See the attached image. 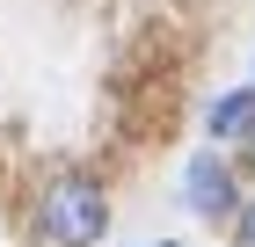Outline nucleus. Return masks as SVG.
Masks as SVG:
<instances>
[{"mask_svg":"<svg viewBox=\"0 0 255 247\" xmlns=\"http://www.w3.org/2000/svg\"><path fill=\"white\" fill-rule=\"evenodd\" d=\"M37 226H44V240H59V247H95L110 233V204H102V189L88 174H59L44 189V204H37Z\"/></svg>","mask_w":255,"mask_h":247,"instance_id":"nucleus-1","label":"nucleus"},{"mask_svg":"<svg viewBox=\"0 0 255 247\" xmlns=\"http://www.w3.org/2000/svg\"><path fill=\"white\" fill-rule=\"evenodd\" d=\"M182 196H190V211H204V218H226V211L241 204V196H234V174L219 167L212 153H197V160H190V174H182Z\"/></svg>","mask_w":255,"mask_h":247,"instance_id":"nucleus-2","label":"nucleus"},{"mask_svg":"<svg viewBox=\"0 0 255 247\" xmlns=\"http://www.w3.org/2000/svg\"><path fill=\"white\" fill-rule=\"evenodd\" d=\"M248 131H255V87L212 102V138H248Z\"/></svg>","mask_w":255,"mask_h":247,"instance_id":"nucleus-3","label":"nucleus"},{"mask_svg":"<svg viewBox=\"0 0 255 247\" xmlns=\"http://www.w3.org/2000/svg\"><path fill=\"white\" fill-rule=\"evenodd\" d=\"M234 233H241V247H255V204H241V218H234Z\"/></svg>","mask_w":255,"mask_h":247,"instance_id":"nucleus-4","label":"nucleus"},{"mask_svg":"<svg viewBox=\"0 0 255 247\" xmlns=\"http://www.w3.org/2000/svg\"><path fill=\"white\" fill-rule=\"evenodd\" d=\"M160 247H175V240H160Z\"/></svg>","mask_w":255,"mask_h":247,"instance_id":"nucleus-5","label":"nucleus"}]
</instances>
